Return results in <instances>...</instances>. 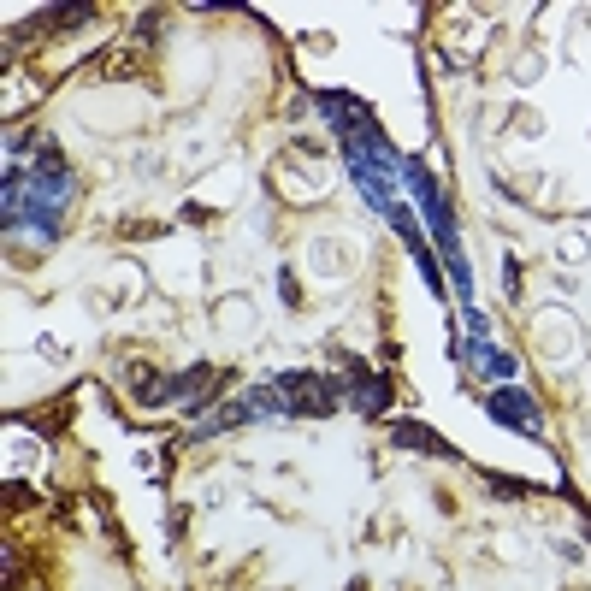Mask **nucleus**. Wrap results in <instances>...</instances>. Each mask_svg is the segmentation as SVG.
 Here are the masks:
<instances>
[{"instance_id": "nucleus-1", "label": "nucleus", "mask_w": 591, "mask_h": 591, "mask_svg": "<svg viewBox=\"0 0 591 591\" xmlns=\"http://www.w3.org/2000/svg\"><path fill=\"white\" fill-rule=\"evenodd\" d=\"M142 66H148V36H131V42H119L95 60V77H136Z\"/></svg>"}, {"instance_id": "nucleus-2", "label": "nucleus", "mask_w": 591, "mask_h": 591, "mask_svg": "<svg viewBox=\"0 0 591 591\" xmlns=\"http://www.w3.org/2000/svg\"><path fill=\"white\" fill-rule=\"evenodd\" d=\"M491 414L509 420V426H521V432H538V408H532L521 391H497L491 396Z\"/></svg>"}, {"instance_id": "nucleus-3", "label": "nucleus", "mask_w": 591, "mask_h": 591, "mask_svg": "<svg viewBox=\"0 0 591 591\" xmlns=\"http://www.w3.org/2000/svg\"><path fill=\"white\" fill-rule=\"evenodd\" d=\"M71 408L66 402H60V408H42V414H36V426H42V432H54V426H60V420H66Z\"/></svg>"}]
</instances>
